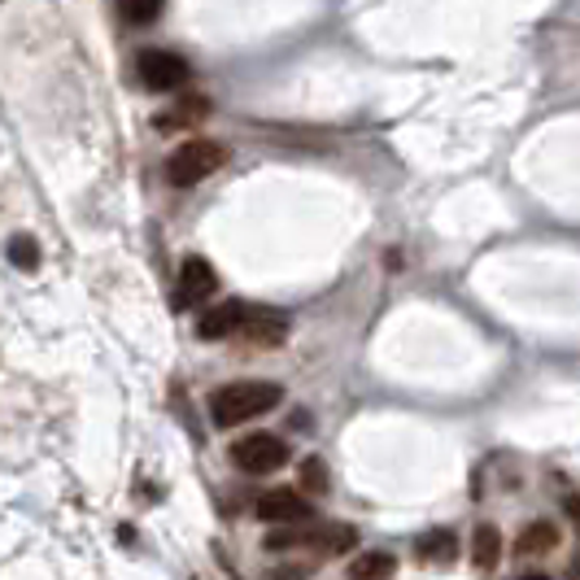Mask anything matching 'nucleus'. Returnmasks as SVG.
<instances>
[{
    "instance_id": "nucleus-17",
    "label": "nucleus",
    "mask_w": 580,
    "mask_h": 580,
    "mask_svg": "<svg viewBox=\"0 0 580 580\" xmlns=\"http://www.w3.org/2000/svg\"><path fill=\"white\" fill-rule=\"evenodd\" d=\"M5 253H10V262H14L18 270H36V266H40V244H36V236H14Z\"/></svg>"
},
{
    "instance_id": "nucleus-9",
    "label": "nucleus",
    "mask_w": 580,
    "mask_h": 580,
    "mask_svg": "<svg viewBox=\"0 0 580 580\" xmlns=\"http://www.w3.org/2000/svg\"><path fill=\"white\" fill-rule=\"evenodd\" d=\"M558 537H563V532H558V524H554V519H532V524L515 537V554H519V558L550 554V550L558 545Z\"/></svg>"
},
{
    "instance_id": "nucleus-4",
    "label": "nucleus",
    "mask_w": 580,
    "mask_h": 580,
    "mask_svg": "<svg viewBox=\"0 0 580 580\" xmlns=\"http://www.w3.org/2000/svg\"><path fill=\"white\" fill-rule=\"evenodd\" d=\"M231 463L240 471H249V476H270V471H279L288 463V445L279 437H270V432H249L244 441L231 445Z\"/></svg>"
},
{
    "instance_id": "nucleus-15",
    "label": "nucleus",
    "mask_w": 580,
    "mask_h": 580,
    "mask_svg": "<svg viewBox=\"0 0 580 580\" xmlns=\"http://www.w3.org/2000/svg\"><path fill=\"white\" fill-rule=\"evenodd\" d=\"M298 484H302V493H311V497H324V493H328V467H324V458H302Z\"/></svg>"
},
{
    "instance_id": "nucleus-6",
    "label": "nucleus",
    "mask_w": 580,
    "mask_h": 580,
    "mask_svg": "<svg viewBox=\"0 0 580 580\" xmlns=\"http://www.w3.org/2000/svg\"><path fill=\"white\" fill-rule=\"evenodd\" d=\"M236 337H244L257 350H279L288 341V315H279L270 306H249V315H244V324H240Z\"/></svg>"
},
{
    "instance_id": "nucleus-3",
    "label": "nucleus",
    "mask_w": 580,
    "mask_h": 580,
    "mask_svg": "<svg viewBox=\"0 0 580 580\" xmlns=\"http://www.w3.org/2000/svg\"><path fill=\"white\" fill-rule=\"evenodd\" d=\"M136 75L149 92H179L188 79H192V66L179 58V53H166V49H144L136 58Z\"/></svg>"
},
{
    "instance_id": "nucleus-14",
    "label": "nucleus",
    "mask_w": 580,
    "mask_h": 580,
    "mask_svg": "<svg viewBox=\"0 0 580 580\" xmlns=\"http://www.w3.org/2000/svg\"><path fill=\"white\" fill-rule=\"evenodd\" d=\"M210 114V105H205V97H184L171 114H157V127L162 131H175V127H192L197 118H205Z\"/></svg>"
},
{
    "instance_id": "nucleus-10",
    "label": "nucleus",
    "mask_w": 580,
    "mask_h": 580,
    "mask_svg": "<svg viewBox=\"0 0 580 580\" xmlns=\"http://www.w3.org/2000/svg\"><path fill=\"white\" fill-rule=\"evenodd\" d=\"M454 554H458V541H454L450 528H432V532H424V537L415 541V558L428 563V567H450Z\"/></svg>"
},
{
    "instance_id": "nucleus-7",
    "label": "nucleus",
    "mask_w": 580,
    "mask_h": 580,
    "mask_svg": "<svg viewBox=\"0 0 580 580\" xmlns=\"http://www.w3.org/2000/svg\"><path fill=\"white\" fill-rule=\"evenodd\" d=\"M214 288H218L214 266L205 257H197V253L184 257V266H179V306H197V302L214 298Z\"/></svg>"
},
{
    "instance_id": "nucleus-1",
    "label": "nucleus",
    "mask_w": 580,
    "mask_h": 580,
    "mask_svg": "<svg viewBox=\"0 0 580 580\" xmlns=\"http://www.w3.org/2000/svg\"><path fill=\"white\" fill-rule=\"evenodd\" d=\"M283 402V389L270 384V380H236V384H223L210 393V415L218 428H236V424H249L266 411H275Z\"/></svg>"
},
{
    "instance_id": "nucleus-11",
    "label": "nucleus",
    "mask_w": 580,
    "mask_h": 580,
    "mask_svg": "<svg viewBox=\"0 0 580 580\" xmlns=\"http://www.w3.org/2000/svg\"><path fill=\"white\" fill-rule=\"evenodd\" d=\"M471 563L480 571H493L502 563V532H497V524H476V532H471Z\"/></svg>"
},
{
    "instance_id": "nucleus-2",
    "label": "nucleus",
    "mask_w": 580,
    "mask_h": 580,
    "mask_svg": "<svg viewBox=\"0 0 580 580\" xmlns=\"http://www.w3.org/2000/svg\"><path fill=\"white\" fill-rule=\"evenodd\" d=\"M223 162H227V149H223L218 140L192 136V140H184V144L166 157V179H171L175 188H192V184L210 179L214 171H223Z\"/></svg>"
},
{
    "instance_id": "nucleus-16",
    "label": "nucleus",
    "mask_w": 580,
    "mask_h": 580,
    "mask_svg": "<svg viewBox=\"0 0 580 580\" xmlns=\"http://www.w3.org/2000/svg\"><path fill=\"white\" fill-rule=\"evenodd\" d=\"M166 10V0H123V18L136 27H153Z\"/></svg>"
},
{
    "instance_id": "nucleus-8",
    "label": "nucleus",
    "mask_w": 580,
    "mask_h": 580,
    "mask_svg": "<svg viewBox=\"0 0 580 580\" xmlns=\"http://www.w3.org/2000/svg\"><path fill=\"white\" fill-rule=\"evenodd\" d=\"M244 315H249V302H218L214 311H201L197 337H201V341H227V337L240 332Z\"/></svg>"
},
{
    "instance_id": "nucleus-12",
    "label": "nucleus",
    "mask_w": 580,
    "mask_h": 580,
    "mask_svg": "<svg viewBox=\"0 0 580 580\" xmlns=\"http://www.w3.org/2000/svg\"><path fill=\"white\" fill-rule=\"evenodd\" d=\"M393 571H398V558L389 550H371V554H358L350 563L354 580H393Z\"/></svg>"
},
{
    "instance_id": "nucleus-5",
    "label": "nucleus",
    "mask_w": 580,
    "mask_h": 580,
    "mask_svg": "<svg viewBox=\"0 0 580 580\" xmlns=\"http://www.w3.org/2000/svg\"><path fill=\"white\" fill-rule=\"evenodd\" d=\"M257 519L288 528V524H306V519H315V506H311L306 493H298V489H270V493L257 497Z\"/></svg>"
},
{
    "instance_id": "nucleus-13",
    "label": "nucleus",
    "mask_w": 580,
    "mask_h": 580,
    "mask_svg": "<svg viewBox=\"0 0 580 580\" xmlns=\"http://www.w3.org/2000/svg\"><path fill=\"white\" fill-rule=\"evenodd\" d=\"M311 545H315L319 554H345V550L358 545V532H354L350 524H328V528L311 532Z\"/></svg>"
},
{
    "instance_id": "nucleus-18",
    "label": "nucleus",
    "mask_w": 580,
    "mask_h": 580,
    "mask_svg": "<svg viewBox=\"0 0 580 580\" xmlns=\"http://www.w3.org/2000/svg\"><path fill=\"white\" fill-rule=\"evenodd\" d=\"M524 580H545V576H524Z\"/></svg>"
}]
</instances>
